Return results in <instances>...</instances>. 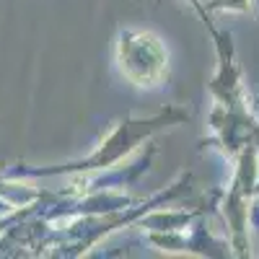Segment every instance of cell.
I'll use <instances>...</instances> for the list:
<instances>
[{"instance_id":"6da1fadb","label":"cell","mask_w":259,"mask_h":259,"mask_svg":"<svg viewBox=\"0 0 259 259\" xmlns=\"http://www.w3.org/2000/svg\"><path fill=\"white\" fill-rule=\"evenodd\" d=\"M117 60L122 73L138 85H156L168 70V55L163 45L145 31H127L119 39Z\"/></svg>"}]
</instances>
